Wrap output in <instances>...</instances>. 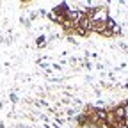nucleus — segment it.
<instances>
[{
    "mask_svg": "<svg viewBox=\"0 0 128 128\" xmlns=\"http://www.w3.org/2000/svg\"><path fill=\"white\" fill-rule=\"evenodd\" d=\"M124 124L128 126V105L124 107Z\"/></svg>",
    "mask_w": 128,
    "mask_h": 128,
    "instance_id": "f03ea898",
    "label": "nucleus"
},
{
    "mask_svg": "<svg viewBox=\"0 0 128 128\" xmlns=\"http://www.w3.org/2000/svg\"><path fill=\"white\" fill-rule=\"evenodd\" d=\"M91 25H92V20H89L87 16H86V18H82V20H80V27H82L84 30H86V28H91Z\"/></svg>",
    "mask_w": 128,
    "mask_h": 128,
    "instance_id": "f257e3e1",
    "label": "nucleus"
}]
</instances>
